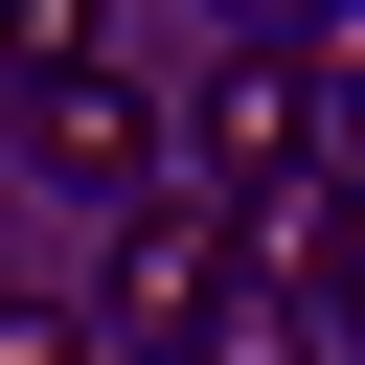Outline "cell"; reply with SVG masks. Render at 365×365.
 Segmentation results:
<instances>
[{"instance_id": "obj_2", "label": "cell", "mask_w": 365, "mask_h": 365, "mask_svg": "<svg viewBox=\"0 0 365 365\" xmlns=\"http://www.w3.org/2000/svg\"><path fill=\"white\" fill-rule=\"evenodd\" d=\"M182 182H228V205H251V182H319V68H297V46H228L205 114H182Z\"/></svg>"}, {"instance_id": "obj_3", "label": "cell", "mask_w": 365, "mask_h": 365, "mask_svg": "<svg viewBox=\"0 0 365 365\" xmlns=\"http://www.w3.org/2000/svg\"><path fill=\"white\" fill-rule=\"evenodd\" d=\"M23 137H46L68 182H114V205L160 182V114H137V68H68V91H23Z\"/></svg>"}, {"instance_id": "obj_8", "label": "cell", "mask_w": 365, "mask_h": 365, "mask_svg": "<svg viewBox=\"0 0 365 365\" xmlns=\"http://www.w3.org/2000/svg\"><path fill=\"white\" fill-rule=\"evenodd\" d=\"M205 23H228V46H319L342 0H205Z\"/></svg>"}, {"instance_id": "obj_5", "label": "cell", "mask_w": 365, "mask_h": 365, "mask_svg": "<svg viewBox=\"0 0 365 365\" xmlns=\"http://www.w3.org/2000/svg\"><path fill=\"white\" fill-rule=\"evenodd\" d=\"M0 68H23V91H68V68H114V0H0Z\"/></svg>"}, {"instance_id": "obj_1", "label": "cell", "mask_w": 365, "mask_h": 365, "mask_svg": "<svg viewBox=\"0 0 365 365\" xmlns=\"http://www.w3.org/2000/svg\"><path fill=\"white\" fill-rule=\"evenodd\" d=\"M228 274H251L228 182H182V160H160V182L114 205V274H91V342H114V365H182V342L228 319Z\"/></svg>"}, {"instance_id": "obj_6", "label": "cell", "mask_w": 365, "mask_h": 365, "mask_svg": "<svg viewBox=\"0 0 365 365\" xmlns=\"http://www.w3.org/2000/svg\"><path fill=\"white\" fill-rule=\"evenodd\" d=\"M319 182H365V0L319 23Z\"/></svg>"}, {"instance_id": "obj_7", "label": "cell", "mask_w": 365, "mask_h": 365, "mask_svg": "<svg viewBox=\"0 0 365 365\" xmlns=\"http://www.w3.org/2000/svg\"><path fill=\"white\" fill-rule=\"evenodd\" d=\"M0 365H114V342H91V297H0Z\"/></svg>"}, {"instance_id": "obj_4", "label": "cell", "mask_w": 365, "mask_h": 365, "mask_svg": "<svg viewBox=\"0 0 365 365\" xmlns=\"http://www.w3.org/2000/svg\"><path fill=\"white\" fill-rule=\"evenodd\" d=\"M182 365H342V342H319V297H274V274H228V319H205Z\"/></svg>"}]
</instances>
